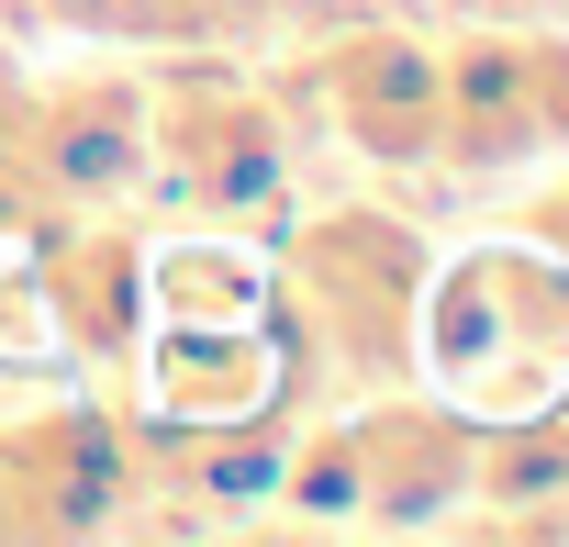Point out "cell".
I'll return each instance as SVG.
<instances>
[{
	"instance_id": "cell-14",
	"label": "cell",
	"mask_w": 569,
	"mask_h": 547,
	"mask_svg": "<svg viewBox=\"0 0 569 547\" xmlns=\"http://www.w3.org/2000/svg\"><path fill=\"white\" fill-rule=\"evenodd\" d=\"M502 235H525V246H547V257H569V179H547V190H525V201L502 212Z\"/></svg>"
},
{
	"instance_id": "cell-12",
	"label": "cell",
	"mask_w": 569,
	"mask_h": 547,
	"mask_svg": "<svg viewBox=\"0 0 569 547\" xmlns=\"http://www.w3.org/2000/svg\"><path fill=\"white\" fill-rule=\"evenodd\" d=\"M234 314H268V257L234 223L146 235V325H234Z\"/></svg>"
},
{
	"instance_id": "cell-8",
	"label": "cell",
	"mask_w": 569,
	"mask_h": 547,
	"mask_svg": "<svg viewBox=\"0 0 569 547\" xmlns=\"http://www.w3.org/2000/svg\"><path fill=\"white\" fill-rule=\"evenodd\" d=\"M347 447H358V514L347 536H436L458 503H469V447H480V414L402 380V391H369L347 402Z\"/></svg>"
},
{
	"instance_id": "cell-1",
	"label": "cell",
	"mask_w": 569,
	"mask_h": 547,
	"mask_svg": "<svg viewBox=\"0 0 569 547\" xmlns=\"http://www.w3.org/2000/svg\"><path fill=\"white\" fill-rule=\"evenodd\" d=\"M425 223L391 201H325L268 246V325L291 336V380L369 402L413 380V302H425Z\"/></svg>"
},
{
	"instance_id": "cell-10",
	"label": "cell",
	"mask_w": 569,
	"mask_h": 547,
	"mask_svg": "<svg viewBox=\"0 0 569 547\" xmlns=\"http://www.w3.org/2000/svg\"><path fill=\"white\" fill-rule=\"evenodd\" d=\"M257 402H313L291 380V336L268 314L146 325V347H134V414L146 425H223V414H257Z\"/></svg>"
},
{
	"instance_id": "cell-9",
	"label": "cell",
	"mask_w": 569,
	"mask_h": 547,
	"mask_svg": "<svg viewBox=\"0 0 569 547\" xmlns=\"http://www.w3.org/2000/svg\"><path fill=\"white\" fill-rule=\"evenodd\" d=\"M34 190L46 223L123 212L146 190V57H79L34 79Z\"/></svg>"
},
{
	"instance_id": "cell-11",
	"label": "cell",
	"mask_w": 569,
	"mask_h": 547,
	"mask_svg": "<svg viewBox=\"0 0 569 547\" xmlns=\"http://www.w3.org/2000/svg\"><path fill=\"white\" fill-rule=\"evenodd\" d=\"M23 12L79 34V46H134V57H179V46L257 57V46L291 34L302 0H23Z\"/></svg>"
},
{
	"instance_id": "cell-5",
	"label": "cell",
	"mask_w": 569,
	"mask_h": 547,
	"mask_svg": "<svg viewBox=\"0 0 569 547\" xmlns=\"http://www.w3.org/2000/svg\"><path fill=\"white\" fill-rule=\"evenodd\" d=\"M134 503V414L79 391L0 414V547H68V536H123Z\"/></svg>"
},
{
	"instance_id": "cell-7",
	"label": "cell",
	"mask_w": 569,
	"mask_h": 547,
	"mask_svg": "<svg viewBox=\"0 0 569 547\" xmlns=\"http://www.w3.org/2000/svg\"><path fill=\"white\" fill-rule=\"evenodd\" d=\"M34 246V302H46V336L68 347V369L101 391V402H134V347H146V223L123 212H68Z\"/></svg>"
},
{
	"instance_id": "cell-2",
	"label": "cell",
	"mask_w": 569,
	"mask_h": 547,
	"mask_svg": "<svg viewBox=\"0 0 569 547\" xmlns=\"http://www.w3.org/2000/svg\"><path fill=\"white\" fill-rule=\"evenodd\" d=\"M413 380L469 414H525L569 391V257L525 235H480L425 257L413 302Z\"/></svg>"
},
{
	"instance_id": "cell-13",
	"label": "cell",
	"mask_w": 569,
	"mask_h": 547,
	"mask_svg": "<svg viewBox=\"0 0 569 547\" xmlns=\"http://www.w3.org/2000/svg\"><path fill=\"white\" fill-rule=\"evenodd\" d=\"M46 235V190H34V68L0 34V246Z\"/></svg>"
},
{
	"instance_id": "cell-6",
	"label": "cell",
	"mask_w": 569,
	"mask_h": 547,
	"mask_svg": "<svg viewBox=\"0 0 569 547\" xmlns=\"http://www.w3.org/2000/svg\"><path fill=\"white\" fill-rule=\"evenodd\" d=\"M291 90L325 101V123L369 157V168H436V123H447V34L425 23H336L302 46Z\"/></svg>"
},
{
	"instance_id": "cell-15",
	"label": "cell",
	"mask_w": 569,
	"mask_h": 547,
	"mask_svg": "<svg viewBox=\"0 0 569 547\" xmlns=\"http://www.w3.org/2000/svg\"><path fill=\"white\" fill-rule=\"evenodd\" d=\"M558 402H569V391H558Z\"/></svg>"
},
{
	"instance_id": "cell-4",
	"label": "cell",
	"mask_w": 569,
	"mask_h": 547,
	"mask_svg": "<svg viewBox=\"0 0 569 547\" xmlns=\"http://www.w3.org/2000/svg\"><path fill=\"white\" fill-rule=\"evenodd\" d=\"M536 157H569V34L558 23H469V34H447L436 179H513Z\"/></svg>"
},
{
	"instance_id": "cell-3",
	"label": "cell",
	"mask_w": 569,
	"mask_h": 547,
	"mask_svg": "<svg viewBox=\"0 0 569 547\" xmlns=\"http://www.w3.org/2000/svg\"><path fill=\"white\" fill-rule=\"evenodd\" d=\"M291 90L257 79L246 57H212V46H179V57H146V190L179 212V223H257L291 190Z\"/></svg>"
}]
</instances>
